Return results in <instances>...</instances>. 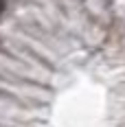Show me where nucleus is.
<instances>
[{
  "label": "nucleus",
  "mask_w": 125,
  "mask_h": 127,
  "mask_svg": "<svg viewBox=\"0 0 125 127\" xmlns=\"http://www.w3.org/2000/svg\"><path fill=\"white\" fill-rule=\"evenodd\" d=\"M0 13H2V2H0Z\"/></svg>",
  "instance_id": "nucleus-1"
},
{
  "label": "nucleus",
  "mask_w": 125,
  "mask_h": 127,
  "mask_svg": "<svg viewBox=\"0 0 125 127\" xmlns=\"http://www.w3.org/2000/svg\"><path fill=\"white\" fill-rule=\"evenodd\" d=\"M0 2H4V0H0Z\"/></svg>",
  "instance_id": "nucleus-2"
}]
</instances>
